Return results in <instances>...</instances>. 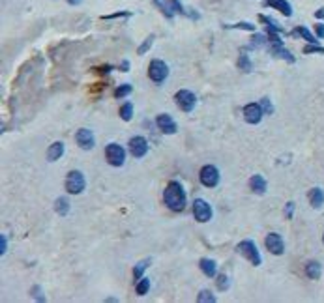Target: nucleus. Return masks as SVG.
<instances>
[{
	"instance_id": "nucleus-18",
	"label": "nucleus",
	"mask_w": 324,
	"mask_h": 303,
	"mask_svg": "<svg viewBox=\"0 0 324 303\" xmlns=\"http://www.w3.org/2000/svg\"><path fill=\"white\" fill-rule=\"evenodd\" d=\"M199 266H201V270L204 271V275H208V277H215V275H218V264H215L214 260L201 258Z\"/></svg>"
},
{
	"instance_id": "nucleus-32",
	"label": "nucleus",
	"mask_w": 324,
	"mask_h": 303,
	"mask_svg": "<svg viewBox=\"0 0 324 303\" xmlns=\"http://www.w3.org/2000/svg\"><path fill=\"white\" fill-rule=\"evenodd\" d=\"M261 107H263L264 114H272L274 113V107H272V103H270L268 98H263L261 99Z\"/></svg>"
},
{
	"instance_id": "nucleus-41",
	"label": "nucleus",
	"mask_w": 324,
	"mask_h": 303,
	"mask_svg": "<svg viewBox=\"0 0 324 303\" xmlns=\"http://www.w3.org/2000/svg\"><path fill=\"white\" fill-rule=\"evenodd\" d=\"M68 2H70V4H73V6H75V4H79V2H81V0H68Z\"/></svg>"
},
{
	"instance_id": "nucleus-4",
	"label": "nucleus",
	"mask_w": 324,
	"mask_h": 303,
	"mask_svg": "<svg viewBox=\"0 0 324 303\" xmlns=\"http://www.w3.org/2000/svg\"><path fill=\"white\" fill-rule=\"evenodd\" d=\"M105 157H107V163L113 165V167H122L124 161H126V150L116 144V142H111L109 146L105 148Z\"/></svg>"
},
{
	"instance_id": "nucleus-6",
	"label": "nucleus",
	"mask_w": 324,
	"mask_h": 303,
	"mask_svg": "<svg viewBox=\"0 0 324 303\" xmlns=\"http://www.w3.org/2000/svg\"><path fill=\"white\" fill-rule=\"evenodd\" d=\"M148 77L154 82L161 84L169 77V66L165 64L163 60H152L148 66Z\"/></svg>"
},
{
	"instance_id": "nucleus-39",
	"label": "nucleus",
	"mask_w": 324,
	"mask_h": 303,
	"mask_svg": "<svg viewBox=\"0 0 324 303\" xmlns=\"http://www.w3.org/2000/svg\"><path fill=\"white\" fill-rule=\"evenodd\" d=\"M0 247H2V249H0V253L4 254L6 253V247H8V242H6L4 236H0Z\"/></svg>"
},
{
	"instance_id": "nucleus-30",
	"label": "nucleus",
	"mask_w": 324,
	"mask_h": 303,
	"mask_svg": "<svg viewBox=\"0 0 324 303\" xmlns=\"http://www.w3.org/2000/svg\"><path fill=\"white\" fill-rule=\"evenodd\" d=\"M154 39H156V38H154V34H150L148 38H146V39L143 41V45H141V47L137 49V54H144V53H146V51H148L150 47H152V44H154Z\"/></svg>"
},
{
	"instance_id": "nucleus-34",
	"label": "nucleus",
	"mask_w": 324,
	"mask_h": 303,
	"mask_svg": "<svg viewBox=\"0 0 324 303\" xmlns=\"http://www.w3.org/2000/svg\"><path fill=\"white\" fill-rule=\"evenodd\" d=\"M304 53H306V54H309V53H322V54H324V47H320V45L311 44V45H308V47L304 49Z\"/></svg>"
},
{
	"instance_id": "nucleus-13",
	"label": "nucleus",
	"mask_w": 324,
	"mask_h": 303,
	"mask_svg": "<svg viewBox=\"0 0 324 303\" xmlns=\"http://www.w3.org/2000/svg\"><path fill=\"white\" fill-rule=\"evenodd\" d=\"M156 124H158V127H160L161 133H165V135H175L176 129H178L176 122L170 118L169 114H160V116L156 118Z\"/></svg>"
},
{
	"instance_id": "nucleus-35",
	"label": "nucleus",
	"mask_w": 324,
	"mask_h": 303,
	"mask_svg": "<svg viewBox=\"0 0 324 303\" xmlns=\"http://www.w3.org/2000/svg\"><path fill=\"white\" fill-rule=\"evenodd\" d=\"M231 28H240V30H255V25H251V23H238V25H232Z\"/></svg>"
},
{
	"instance_id": "nucleus-28",
	"label": "nucleus",
	"mask_w": 324,
	"mask_h": 303,
	"mask_svg": "<svg viewBox=\"0 0 324 303\" xmlns=\"http://www.w3.org/2000/svg\"><path fill=\"white\" fill-rule=\"evenodd\" d=\"M150 266V258H146V260H141V262H139L137 266H135V270H133V277H135V279H141V277H143V273H144V270H146V268H148Z\"/></svg>"
},
{
	"instance_id": "nucleus-9",
	"label": "nucleus",
	"mask_w": 324,
	"mask_h": 303,
	"mask_svg": "<svg viewBox=\"0 0 324 303\" xmlns=\"http://www.w3.org/2000/svg\"><path fill=\"white\" fill-rule=\"evenodd\" d=\"M129 152H132L133 157L141 159V157H144L146 152H148V141L141 135L132 137V139H129Z\"/></svg>"
},
{
	"instance_id": "nucleus-1",
	"label": "nucleus",
	"mask_w": 324,
	"mask_h": 303,
	"mask_svg": "<svg viewBox=\"0 0 324 303\" xmlns=\"http://www.w3.org/2000/svg\"><path fill=\"white\" fill-rule=\"evenodd\" d=\"M163 202L172 211H182L186 208V191H184L180 182L172 180V182L167 184V187L163 191Z\"/></svg>"
},
{
	"instance_id": "nucleus-24",
	"label": "nucleus",
	"mask_w": 324,
	"mask_h": 303,
	"mask_svg": "<svg viewBox=\"0 0 324 303\" xmlns=\"http://www.w3.org/2000/svg\"><path fill=\"white\" fill-rule=\"evenodd\" d=\"M150 290V279H146V277H141L137 281V287H135V292L139 294V296H146Z\"/></svg>"
},
{
	"instance_id": "nucleus-31",
	"label": "nucleus",
	"mask_w": 324,
	"mask_h": 303,
	"mask_svg": "<svg viewBox=\"0 0 324 303\" xmlns=\"http://www.w3.org/2000/svg\"><path fill=\"white\" fill-rule=\"evenodd\" d=\"M215 283H218V288H220V290H227V288H229V277L223 275V273H221V275H218Z\"/></svg>"
},
{
	"instance_id": "nucleus-5",
	"label": "nucleus",
	"mask_w": 324,
	"mask_h": 303,
	"mask_svg": "<svg viewBox=\"0 0 324 303\" xmlns=\"http://www.w3.org/2000/svg\"><path fill=\"white\" fill-rule=\"evenodd\" d=\"M175 101L184 113H191L193 109H195V105H197V96L191 90H178L175 94Z\"/></svg>"
},
{
	"instance_id": "nucleus-21",
	"label": "nucleus",
	"mask_w": 324,
	"mask_h": 303,
	"mask_svg": "<svg viewBox=\"0 0 324 303\" xmlns=\"http://www.w3.org/2000/svg\"><path fill=\"white\" fill-rule=\"evenodd\" d=\"M292 36H300V38H304L306 41H309V44H317V39H315V36L311 32H309L306 27H298L292 30Z\"/></svg>"
},
{
	"instance_id": "nucleus-3",
	"label": "nucleus",
	"mask_w": 324,
	"mask_h": 303,
	"mask_svg": "<svg viewBox=\"0 0 324 303\" xmlns=\"http://www.w3.org/2000/svg\"><path fill=\"white\" fill-rule=\"evenodd\" d=\"M236 249H238V253L242 254L244 258L249 260L253 266H261V262H263V256H261V253H258V249H257V245L253 244L251 240H244V242H240Z\"/></svg>"
},
{
	"instance_id": "nucleus-36",
	"label": "nucleus",
	"mask_w": 324,
	"mask_h": 303,
	"mask_svg": "<svg viewBox=\"0 0 324 303\" xmlns=\"http://www.w3.org/2000/svg\"><path fill=\"white\" fill-rule=\"evenodd\" d=\"M292 213H294V202H289V204L285 206V217H289V219H291Z\"/></svg>"
},
{
	"instance_id": "nucleus-40",
	"label": "nucleus",
	"mask_w": 324,
	"mask_h": 303,
	"mask_svg": "<svg viewBox=\"0 0 324 303\" xmlns=\"http://www.w3.org/2000/svg\"><path fill=\"white\" fill-rule=\"evenodd\" d=\"M315 17H317V19H324V8H320L319 11H315Z\"/></svg>"
},
{
	"instance_id": "nucleus-26",
	"label": "nucleus",
	"mask_w": 324,
	"mask_h": 303,
	"mask_svg": "<svg viewBox=\"0 0 324 303\" xmlns=\"http://www.w3.org/2000/svg\"><path fill=\"white\" fill-rule=\"evenodd\" d=\"M132 90H133L132 84H127V82H126V84H120V86H118V88L115 90V98H116V99H124V98H127V96L132 94Z\"/></svg>"
},
{
	"instance_id": "nucleus-27",
	"label": "nucleus",
	"mask_w": 324,
	"mask_h": 303,
	"mask_svg": "<svg viewBox=\"0 0 324 303\" xmlns=\"http://www.w3.org/2000/svg\"><path fill=\"white\" fill-rule=\"evenodd\" d=\"M238 68H240L242 71H246V73H249V71L253 70V64L247 54H244V53L240 54V58H238Z\"/></svg>"
},
{
	"instance_id": "nucleus-17",
	"label": "nucleus",
	"mask_w": 324,
	"mask_h": 303,
	"mask_svg": "<svg viewBox=\"0 0 324 303\" xmlns=\"http://www.w3.org/2000/svg\"><path fill=\"white\" fill-rule=\"evenodd\" d=\"M62 156H64V142L60 141L53 142L49 146V150H47V159L49 161H58Z\"/></svg>"
},
{
	"instance_id": "nucleus-12",
	"label": "nucleus",
	"mask_w": 324,
	"mask_h": 303,
	"mask_svg": "<svg viewBox=\"0 0 324 303\" xmlns=\"http://www.w3.org/2000/svg\"><path fill=\"white\" fill-rule=\"evenodd\" d=\"M75 139H77V144L82 148V150H92V148L96 146V139H94V133L90 129H87V127L79 129L77 135H75Z\"/></svg>"
},
{
	"instance_id": "nucleus-38",
	"label": "nucleus",
	"mask_w": 324,
	"mask_h": 303,
	"mask_svg": "<svg viewBox=\"0 0 324 303\" xmlns=\"http://www.w3.org/2000/svg\"><path fill=\"white\" fill-rule=\"evenodd\" d=\"M315 32H317V36H319V38H324V25H322V23H319V25L315 27Z\"/></svg>"
},
{
	"instance_id": "nucleus-16",
	"label": "nucleus",
	"mask_w": 324,
	"mask_h": 303,
	"mask_svg": "<svg viewBox=\"0 0 324 303\" xmlns=\"http://www.w3.org/2000/svg\"><path fill=\"white\" fill-rule=\"evenodd\" d=\"M266 6H270V8H274V10L281 11L283 15L291 17L292 15V8L291 4L287 2V0H266Z\"/></svg>"
},
{
	"instance_id": "nucleus-15",
	"label": "nucleus",
	"mask_w": 324,
	"mask_h": 303,
	"mask_svg": "<svg viewBox=\"0 0 324 303\" xmlns=\"http://www.w3.org/2000/svg\"><path fill=\"white\" fill-rule=\"evenodd\" d=\"M249 189L255 193V195H264L266 193V180L261 176V174H255L249 180Z\"/></svg>"
},
{
	"instance_id": "nucleus-20",
	"label": "nucleus",
	"mask_w": 324,
	"mask_h": 303,
	"mask_svg": "<svg viewBox=\"0 0 324 303\" xmlns=\"http://www.w3.org/2000/svg\"><path fill=\"white\" fill-rule=\"evenodd\" d=\"M158 8L161 10V13H163L167 19H172L175 17V10H172V4H170V0H152Z\"/></svg>"
},
{
	"instance_id": "nucleus-33",
	"label": "nucleus",
	"mask_w": 324,
	"mask_h": 303,
	"mask_svg": "<svg viewBox=\"0 0 324 303\" xmlns=\"http://www.w3.org/2000/svg\"><path fill=\"white\" fill-rule=\"evenodd\" d=\"M268 44V39L264 38V36H258V34H255L251 38V47H257V45H264Z\"/></svg>"
},
{
	"instance_id": "nucleus-25",
	"label": "nucleus",
	"mask_w": 324,
	"mask_h": 303,
	"mask_svg": "<svg viewBox=\"0 0 324 303\" xmlns=\"http://www.w3.org/2000/svg\"><path fill=\"white\" fill-rule=\"evenodd\" d=\"M120 118L124 120V122H129V120L133 118V105L129 101H126L120 107Z\"/></svg>"
},
{
	"instance_id": "nucleus-10",
	"label": "nucleus",
	"mask_w": 324,
	"mask_h": 303,
	"mask_svg": "<svg viewBox=\"0 0 324 303\" xmlns=\"http://www.w3.org/2000/svg\"><path fill=\"white\" fill-rule=\"evenodd\" d=\"M263 107L258 105V103H249V105H246L244 107V120H246L247 124H258L261 120H263Z\"/></svg>"
},
{
	"instance_id": "nucleus-29",
	"label": "nucleus",
	"mask_w": 324,
	"mask_h": 303,
	"mask_svg": "<svg viewBox=\"0 0 324 303\" xmlns=\"http://www.w3.org/2000/svg\"><path fill=\"white\" fill-rule=\"evenodd\" d=\"M197 301L203 303V301H208V303H215V296L210 290H203V292H199L197 296Z\"/></svg>"
},
{
	"instance_id": "nucleus-23",
	"label": "nucleus",
	"mask_w": 324,
	"mask_h": 303,
	"mask_svg": "<svg viewBox=\"0 0 324 303\" xmlns=\"http://www.w3.org/2000/svg\"><path fill=\"white\" fill-rule=\"evenodd\" d=\"M306 275H308L309 279H319V275H320L319 262H309V264L306 266Z\"/></svg>"
},
{
	"instance_id": "nucleus-19",
	"label": "nucleus",
	"mask_w": 324,
	"mask_h": 303,
	"mask_svg": "<svg viewBox=\"0 0 324 303\" xmlns=\"http://www.w3.org/2000/svg\"><path fill=\"white\" fill-rule=\"evenodd\" d=\"M309 204L313 208H320L324 204V191L320 187H313L309 191Z\"/></svg>"
},
{
	"instance_id": "nucleus-11",
	"label": "nucleus",
	"mask_w": 324,
	"mask_h": 303,
	"mask_svg": "<svg viewBox=\"0 0 324 303\" xmlns=\"http://www.w3.org/2000/svg\"><path fill=\"white\" fill-rule=\"evenodd\" d=\"M264 245H266V249H268L272 254H283V251H285L283 238H281L279 234H275V232H270L268 236L264 238Z\"/></svg>"
},
{
	"instance_id": "nucleus-22",
	"label": "nucleus",
	"mask_w": 324,
	"mask_h": 303,
	"mask_svg": "<svg viewBox=\"0 0 324 303\" xmlns=\"http://www.w3.org/2000/svg\"><path fill=\"white\" fill-rule=\"evenodd\" d=\"M55 210L58 215H66L68 211H70V201L64 199V197H58L55 202Z\"/></svg>"
},
{
	"instance_id": "nucleus-37",
	"label": "nucleus",
	"mask_w": 324,
	"mask_h": 303,
	"mask_svg": "<svg viewBox=\"0 0 324 303\" xmlns=\"http://www.w3.org/2000/svg\"><path fill=\"white\" fill-rule=\"evenodd\" d=\"M32 296H36V298H38L39 299V301H44V296H41V288H39V287H34L32 288Z\"/></svg>"
},
{
	"instance_id": "nucleus-2",
	"label": "nucleus",
	"mask_w": 324,
	"mask_h": 303,
	"mask_svg": "<svg viewBox=\"0 0 324 303\" xmlns=\"http://www.w3.org/2000/svg\"><path fill=\"white\" fill-rule=\"evenodd\" d=\"M87 187V180L81 170H70L66 176V189L70 195H79Z\"/></svg>"
},
{
	"instance_id": "nucleus-14",
	"label": "nucleus",
	"mask_w": 324,
	"mask_h": 303,
	"mask_svg": "<svg viewBox=\"0 0 324 303\" xmlns=\"http://www.w3.org/2000/svg\"><path fill=\"white\" fill-rule=\"evenodd\" d=\"M270 54L272 56H275V58H283L287 60V62H294V56L291 54V51H287L285 47H283V44H270Z\"/></svg>"
},
{
	"instance_id": "nucleus-7",
	"label": "nucleus",
	"mask_w": 324,
	"mask_h": 303,
	"mask_svg": "<svg viewBox=\"0 0 324 303\" xmlns=\"http://www.w3.org/2000/svg\"><path fill=\"white\" fill-rule=\"evenodd\" d=\"M193 215L199 223H208L212 219V206L204 199H197L193 202Z\"/></svg>"
},
{
	"instance_id": "nucleus-8",
	"label": "nucleus",
	"mask_w": 324,
	"mask_h": 303,
	"mask_svg": "<svg viewBox=\"0 0 324 303\" xmlns=\"http://www.w3.org/2000/svg\"><path fill=\"white\" fill-rule=\"evenodd\" d=\"M201 182H203V185H206V187H215V185L220 184V170L214 167V165H204L203 168H201Z\"/></svg>"
}]
</instances>
